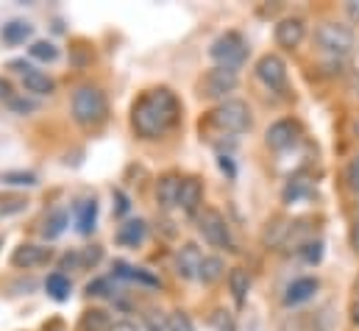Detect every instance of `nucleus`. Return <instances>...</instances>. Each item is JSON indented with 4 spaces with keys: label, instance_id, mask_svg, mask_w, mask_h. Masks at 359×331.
Wrapping results in <instances>:
<instances>
[{
    "label": "nucleus",
    "instance_id": "22",
    "mask_svg": "<svg viewBox=\"0 0 359 331\" xmlns=\"http://www.w3.org/2000/svg\"><path fill=\"white\" fill-rule=\"evenodd\" d=\"M67 223H70V217H67L65 209H53V212H48V217L42 220V237H45L48 243L56 240V237H62L65 229H67Z\"/></svg>",
    "mask_w": 359,
    "mask_h": 331
},
{
    "label": "nucleus",
    "instance_id": "19",
    "mask_svg": "<svg viewBox=\"0 0 359 331\" xmlns=\"http://www.w3.org/2000/svg\"><path fill=\"white\" fill-rule=\"evenodd\" d=\"M290 231H292V223H290V220H284V217H273V220L268 223V229L262 231V243H265L268 248H281V245L287 243Z\"/></svg>",
    "mask_w": 359,
    "mask_h": 331
},
{
    "label": "nucleus",
    "instance_id": "14",
    "mask_svg": "<svg viewBox=\"0 0 359 331\" xmlns=\"http://www.w3.org/2000/svg\"><path fill=\"white\" fill-rule=\"evenodd\" d=\"M318 287H320V281L318 278H312V276H304V278H295L290 287H287V292H284V306H298V304H304V301H309L315 292H318Z\"/></svg>",
    "mask_w": 359,
    "mask_h": 331
},
{
    "label": "nucleus",
    "instance_id": "29",
    "mask_svg": "<svg viewBox=\"0 0 359 331\" xmlns=\"http://www.w3.org/2000/svg\"><path fill=\"white\" fill-rule=\"evenodd\" d=\"M87 295L90 298H111L114 295L111 278H92L90 284H87Z\"/></svg>",
    "mask_w": 359,
    "mask_h": 331
},
{
    "label": "nucleus",
    "instance_id": "20",
    "mask_svg": "<svg viewBox=\"0 0 359 331\" xmlns=\"http://www.w3.org/2000/svg\"><path fill=\"white\" fill-rule=\"evenodd\" d=\"M22 86H25V92H31V95H53V92H56V81H53L48 73L36 70V67L22 76Z\"/></svg>",
    "mask_w": 359,
    "mask_h": 331
},
{
    "label": "nucleus",
    "instance_id": "11",
    "mask_svg": "<svg viewBox=\"0 0 359 331\" xmlns=\"http://www.w3.org/2000/svg\"><path fill=\"white\" fill-rule=\"evenodd\" d=\"M53 259V250L45 245H34V243H22L20 248H14L11 253V264L20 270H31V267H42Z\"/></svg>",
    "mask_w": 359,
    "mask_h": 331
},
{
    "label": "nucleus",
    "instance_id": "26",
    "mask_svg": "<svg viewBox=\"0 0 359 331\" xmlns=\"http://www.w3.org/2000/svg\"><path fill=\"white\" fill-rule=\"evenodd\" d=\"M28 56L36 59V62H56L59 59V48L53 42H48V39H36L28 48Z\"/></svg>",
    "mask_w": 359,
    "mask_h": 331
},
{
    "label": "nucleus",
    "instance_id": "16",
    "mask_svg": "<svg viewBox=\"0 0 359 331\" xmlns=\"http://www.w3.org/2000/svg\"><path fill=\"white\" fill-rule=\"evenodd\" d=\"M145 237H148V223L145 220H126L114 234L117 245H123V248H140L145 243Z\"/></svg>",
    "mask_w": 359,
    "mask_h": 331
},
{
    "label": "nucleus",
    "instance_id": "35",
    "mask_svg": "<svg viewBox=\"0 0 359 331\" xmlns=\"http://www.w3.org/2000/svg\"><path fill=\"white\" fill-rule=\"evenodd\" d=\"M79 256H81V270H84V267H92V264L100 262L103 250L97 248V245H92V248H87V250H79Z\"/></svg>",
    "mask_w": 359,
    "mask_h": 331
},
{
    "label": "nucleus",
    "instance_id": "3",
    "mask_svg": "<svg viewBox=\"0 0 359 331\" xmlns=\"http://www.w3.org/2000/svg\"><path fill=\"white\" fill-rule=\"evenodd\" d=\"M198 231H201V237L212 245V248L217 250H237L234 245V240H231V229H229V220L217 212V209H212V206H203L201 212H198Z\"/></svg>",
    "mask_w": 359,
    "mask_h": 331
},
{
    "label": "nucleus",
    "instance_id": "1",
    "mask_svg": "<svg viewBox=\"0 0 359 331\" xmlns=\"http://www.w3.org/2000/svg\"><path fill=\"white\" fill-rule=\"evenodd\" d=\"M181 117V103L179 97L170 92V89H151L145 92L134 109H131V123H134V131L142 137V140H159L165 137Z\"/></svg>",
    "mask_w": 359,
    "mask_h": 331
},
{
    "label": "nucleus",
    "instance_id": "31",
    "mask_svg": "<svg viewBox=\"0 0 359 331\" xmlns=\"http://www.w3.org/2000/svg\"><path fill=\"white\" fill-rule=\"evenodd\" d=\"M298 253H301V259H304L306 264H318V262L323 259V243H320V240H315V243H304V245L298 248Z\"/></svg>",
    "mask_w": 359,
    "mask_h": 331
},
{
    "label": "nucleus",
    "instance_id": "25",
    "mask_svg": "<svg viewBox=\"0 0 359 331\" xmlns=\"http://www.w3.org/2000/svg\"><path fill=\"white\" fill-rule=\"evenodd\" d=\"M114 320L106 309H87L81 318V331H111Z\"/></svg>",
    "mask_w": 359,
    "mask_h": 331
},
{
    "label": "nucleus",
    "instance_id": "6",
    "mask_svg": "<svg viewBox=\"0 0 359 331\" xmlns=\"http://www.w3.org/2000/svg\"><path fill=\"white\" fill-rule=\"evenodd\" d=\"M315 42L326 50V53H348L354 48V31L343 22L326 20L315 28Z\"/></svg>",
    "mask_w": 359,
    "mask_h": 331
},
{
    "label": "nucleus",
    "instance_id": "40",
    "mask_svg": "<svg viewBox=\"0 0 359 331\" xmlns=\"http://www.w3.org/2000/svg\"><path fill=\"white\" fill-rule=\"evenodd\" d=\"M8 106H11V112H17V114H28V112L36 109V103H34V100H25V97H11Z\"/></svg>",
    "mask_w": 359,
    "mask_h": 331
},
{
    "label": "nucleus",
    "instance_id": "13",
    "mask_svg": "<svg viewBox=\"0 0 359 331\" xmlns=\"http://www.w3.org/2000/svg\"><path fill=\"white\" fill-rule=\"evenodd\" d=\"M201 262H203L201 248H198L195 243H187V245L179 250V256H176V273H179L181 278H187V281H189V278H198Z\"/></svg>",
    "mask_w": 359,
    "mask_h": 331
},
{
    "label": "nucleus",
    "instance_id": "15",
    "mask_svg": "<svg viewBox=\"0 0 359 331\" xmlns=\"http://www.w3.org/2000/svg\"><path fill=\"white\" fill-rule=\"evenodd\" d=\"M181 181L176 173H168V175H162L159 178V184H156V203L168 212V209H173V206H179V195H181Z\"/></svg>",
    "mask_w": 359,
    "mask_h": 331
},
{
    "label": "nucleus",
    "instance_id": "7",
    "mask_svg": "<svg viewBox=\"0 0 359 331\" xmlns=\"http://www.w3.org/2000/svg\"><path fill=\"white\" fill-rule=\"evenodd\" d=\"M240 76L237 70H229V67H212L203 79H201V95L209 97V100H229V95L237 89Z\"/></svg>",
    "mask_w": 359,
    "mask_h": 331
},
{
    "label": "nucleus",
    "instance_id": "37",
    "mask_svg": "<svg viewBox=\"0 0 359 331\" xmlns=\"http://www.w3.org/2000/svg\"><path fill=\"white\" fill-rule=\"evenodd\" d=\"M131 281H137V284H145V287H159V278L156 276H151L148 270H142V267H134V273H131Z\"/></svg>",
    "mask_w": 359,
    "mask_h": 331
},
{
    "label": "nucleus",
    "instance_id": "28",
    "mask_svg": "<svg viewBox=\"0 0 359 331\" xmlns=\"http://www.w3.org/2000/svg\"><path fill=\"white\" fill-rule=\"evenodd\" d=\"M0 181L8 187H36L39 184V178L34 173H3Z\"/></svg>",
    "mask_w": 359,
    "mask_h": 331
},
{
    "label": "nucleus",
    "instance_id": "42",
    "mask_svg": "<svg viewBox=\"0 0 359 331\" xmlns=\"http://www.w3.org/2000/svg\"><path fill=\"white\" fill-rule=\"evenodd\" d=\"M217 165H220V170H223L229 178H234V175H237V170H234V162H231V156H220V159H217Z\"/></svg>",
    "mask_w": 359,
    "mask_h": 331
},
{
    "label": "nucleus",
    "instance_id": "24",
    "mask_svg": "<svg viewBox=\"0 0 359 331\" xmlns=\"http://www.w3.org/2000/svg\"><path fill=\"white\" fill-rule=\"evenodd\" d=\"M45 290H48V295L53 298V301H67L70 298V290H73V284H70V278L59 270V273H50L48 278H45Z\"/></svg>",
    "mask_w": 359,
    "mask_h": 331
},
{
    "label": "nucleus",
    "instance_id": "5",
    "mask_svg": "<svg viewBox=\"0 0 359 331\" xmlns=\"http://www.w3.org/2000/svg\"><path fill=\"white\" fill-rule=\"evenodd\" d=\"M209 120H212L215 126H220L223 131L243 134V131H248V128H251V109H248V103H245V100H234V97H231V100L217 103V106L212 109Z\"/></svg>",
    "mask_w": 359,
    "mask_h": 331
},
{
    "label": "nucleus",
    "instance_id": "9",
    "mask_svg": "<svg viewBox=\"0 0 359 331\" xmlns=\"http://www.w3.org/2000/svg\"><path fill=\"white\" fill-rule=\"evenodd\" d=\"M273 36L281 50H295L306 36V22L301 17H284V20H278Z\"/></svg>",
    "mask_w": 359,
    "mask_h": 331
},
{
    "label": "nucleus",
    "instance_id": "4",
    "mask_svg": "<svg viewBox=\"0 0 359 331\" xmlns=\"http://www.w3.org/2000/svg\"><path fill=\"white\" fill-rule=\"evenodd\" d=\"M209 56L217 62V67L237 70V67L245 62V56H248V45H245V39H243L237 31H226V34H220V36L212 42Z\"/></svg>",
    "mask_w": 359,
    "mask_h": 331
},
{
    "label": "nucleus",
    "instance_id": "46",
    "mask_svg": "<svg viewBox=\"0 0 359 331\" xmlns=\"http://www.w3.org/2000/svg\"><path fill=\"white\" fill-rule=\"evenodd\" d=\"M351 245H354V250L359 253V220L354 223V229H351Z\"/></svg>",
    "mask_w": 359,
    "mask_h": 331
},
{
    "label": "nucleus",
    "instance_id": "21",
    "mask_svg": "<svg viewBox=\"0 0 359 331\" xmlns=\"http://www.w3.org/2000/svg\"><path fill=\"white\" fill-rule=\"evenodd\" d=\"M0 36H3V42H8V45H22L25 39L34 36V25L25 22V20H11V22L3 25Z\"/></svg>",
    "mask_w": 359,
    "mask_h": 331
},
{
    "label": "nucleus",
    "instance_id": "23",
    "mask_svg": "<svg viewBox=\"0 0 359 331\" xmlns=\"http://www.w3.org/2000/svg\"><path fill=\"white\" fill-rule=\"evenodd\" d=\"M223 276H226V262H223L220 256H203L198 281H203V284H215V281H220Z\"/></svg>",
    "mask_w": 359,
    "mask_h": 331
},
{
    "label": "nucleus",
    "instance_id": "36",
    "mask_svg": "<svg viewBox=\"0 0 359 331\" xmlns=\"http://www.w3.org/2000/svg\"><path fill=\"white\" fill-rule=\"evenodd\" d=\"M111 198H114V203H117V206H114V215H117V217L128 215V209H131V203H128V195H126L123 189H114V192H111Z\"/></svg>",
    "mask_w": 359,
    "mask_h": 331
},
{
    "label": "nucleus",
    "instance_id": "30",
    "mask_svg": "<svg viewBox=\"0 0 359 331\" xmlns=\"http://www.w3.org/2000/svg\"><path fill=\"white\" fill-rule=\"evenodd\" d=\"M209 326H212V331H237L234 318H231L226 309H215L212 318H209Z\"/></svg>",
    "mask_w": 359,
    "mask_h": 331
},
{
    "label": "nucleus",
    "instance_id": "18",
    "mask_svg": "<svg viewBox=\"0 0 359 331\" xmlns=\"http://www.w3.org/2000/svg\"><path fill=\"white\" fill-rule=\"evenodd\" d=\"M95 223H97V201L90 198V201H81L76 206V229L81 237H90L95 231Z\"/></svg>",
    "mask_w": 359,
    "mask_h": 331
},
{
    "label": "nucleus",
    "instance_id": "27",
    "mask_svg": "<svg viewBox=\"0 0 359 331\" xmlns=\"http://www.w3.org/2000/svg\"><path fill=\"white\" fill-rule=\"evenodd\" d=\"M145 331H170V315H165L162 309H148L142 315Z\"/></svg>",
    "mask_w": 359,
    "mask_h": 331
},
{
    "label": "nucleus",
    "instance_id": "10",
    "mask_svg": "<svg viewBox=\"0 0 359 331\" xmlns=\"http://www.w3.org/2000/svg\"><path fill=\"white\" fill-rule=\"evenodd\" d=\"M298 134H301V128H298L295 120H276L265 131V145H268L270 151H284V148L295 145Z\"/></svg>",
    "mask_w": 359,
    "mask_h": 331
},
{
    "label": "nucleus",
    "instance_id": "17",
    "mask_svg": "<svg viewBox=\"0 0 359 331\" xmlns=\"http://www.w3.org/2000/svg\"><path fill=\"white\" fill-rule=\"evenodd\" d=\"M229 292H231L234 304L243 309L245 301H248V292H251V273L245 267H231L229 270Z\"/></svg>",
    "mask_w": 359,
    "mask_h": 331
},
{
    "label": "nucleus",
    "instance_id": "45",
    "mask_svg": "<svg viewBox=\"0 0 359 331\" xmlns=\"http://www.w3.org/2000/svg\"><path fill=\"white\" fill-rule=\"evenodd\" d=\"M111 331H140V329H137L131 320H120V323H114V326H111Z\"/></svg>",
    "mask_w": 359,
    "mask_h": 331
},
{
    "label": "nucleus",
    "instance_id": "41",
    "mask_svg": "<svg viewBox=\"0 0 359 331\" xmlns=\"http://www.w3.org/2000/svg\"><path fill=\"white\" fill-rule=\"evenodd\" d=\"M348 320L359 329V295H354L351 304H348Z\"/></svg>",
    "mask_w": 359,
    "mask_h": 331
},
{
    "label": "nucleus",
    "instance_id": "33",
    "mask_svg": "<svg viewBox=\"0 0 359 331\" xmlns=\"http://www.w3.org/2000/svg\"><path fill=\"white\" fill-rule=\"evenodd\" d=\"M170 331H195L192 320H189V315H187L184 309L170 312Z\"/></svg>",
    "mask_w": 359,
    "mask_h": 331
},
{
    "label": "nucleus",
    "instance_id": "32",
    "mask_svg": "<svg viewBox=\"0 0 359 331\" xmlns=\"http://www.w3.org/2000/svg\"><path fill=\"white\" fill-rule=\"evenodd\" d=\"M309 192H312V189H309L304 181H290V184L284 187V201L292 203V201H298L301 195H309Z\"/></svg>",
    "mask_w": 359,
    "mask_h": 331
},
{
    "label": "nucleus",
    "instance_id": "47",
    "mask_svg": "<svg viewBox=\"0 0 359 331\" xmlns=\"http://www.w3.org/2000/svg\"><path fill=\"white\" fill-rule=\"evenodd\" d=\"M354 295H359V273H357V281H354Z\"/></svg>",
    "mask_w": 359,
    "mask_h": 331
},
{
    "label": "nucleus",
    "instance_id": "38",
    "mask_svg": "<svg viewBox=\"0 0 359 331\" xmlns=\"http://www.w3.org/2000/svg\"><path fill=\"white\" fill-rule=\"evenodd\" d=\"M346 181H348V187H351L354 192H359V156H354V159L348 162V167H346Z\"/></svg>",
    "mask_w": 359,
    "mask_h": 331
},
{
    "label": "nucleus",
    "instance_id": "8",
    "mask_svg": "<svg viewBox=\"0 0 359 331\" xmlns=\"http://www.w3.org/2000/svg\"><path fill=\"white\" fill-rule=\"evenodd\" d=\"M257 79L273 92H287V65L278 53H265L257 62Z\"/></svg>",
    "mask_w": 359,
    "mask_h": 331
},
{
    "label": "nucleus",
    "instance_id": "2",
    "mask_svg": "<svg viewBox=\"0 0 359 331\" xmlns=\"http://www.w3.org/2000/svg\"><path fill=\"white\" fill-rule=\"evenodd\" d=\"M70 112H73V120L81 126V128H92V126H100L109 114V103H106V95L97 89V86H79L73 92V100H70Z\"/></svg>",
    "mask_w": 359,
    "mask_h": 331
},
{
    "label": "nucleus",
    "instance_id": "39",
    "mask_svg": "<svg viewBox=\"0 0 359 331\" xmlns=\"http://www.w3.org/2000/svg\"><path fill=\"white\" fill-rule=\"evenodd\" d=\"M278 331H309L306 329V318H304V315H292V318H287V320L281 323Z\"/></svg>",
    "mask_w": 359,
    "mask_h": 331
},
{
    "label": "nucleus",
    "instance_id": "34",
    "mask_svg": "<svg viewBox=\"0 0 359 331\" xmlns=\"http://www.w3.org/2000/svg\"><path fill=\"white\" fill-rule=\"evenodd\" d=\"M28 206V201L25 198H8V201H3V206H0V215L6 217V215H17V212H22Z\"/></svg>",
    "mask_w": 359,
    "mask_h": 331
},
{
    "label": "nucleus",
    "instance_id": "12",
    "mask_svg": "<svg viewBox=\"0 0 359 331\" xmlns=\"http://www.w3.org/2000/svg\"><path fill=\"white\" fill-rule=\"evenodd\" d=\"M203 206V187L198 178H184L181 181V195H179V209L189 217H198Z\"/></svg>",
    "mask_w": 359,
    "mask_h": 331
},
{
    "label": "nucleus",
    "instance_id": "43",
    "mask_svg": "<svg viewBox=\"0 0 359 331\" xmlns=\"http://www.w3.org/2000/svg\"><path fill=\"white\" fill-rule=\"evenodd\" d=\"M8 67H11L14 73H20V76H25V73H31V70H34V67H31V65H28L25 59H14V62H11Z\"/></svg>",
    "mask_w": 359,
    "mask_h": 331
},
{
    "label": "nucleus",
    "instance_id": "44",
    "mask_svg": "<svg viewBox=\"0 0 359 331\" xmlns=\"http://www.w3.org/2000/svg\"><path fill=\"white\" fill-rule=\"evenodd\" d=\"M14 97V89L6 79H0V100H11Z\"/></svg>",
    "mask_w": 359,
    "mask_h": 331
}]
</instances>
